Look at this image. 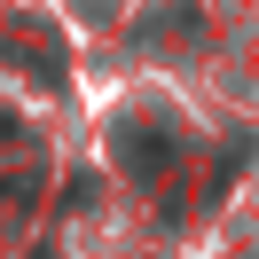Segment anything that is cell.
<instances>
[{"label": "cell", "instance_id": "obj_2", "mask_svg": "<svg viewBox=\"0 0 259 259\" xmlns=\"http://www.w3.org/2000/svg\"><path fill=\"white\" fill-rule=\"evenodd\" d=\"M39 259H48V251H39Z\"/></svg>", "mask_w": 259, "mask_h": 259}, {"label": "cell", "instance_id": "obj_1", "mask_svg": "<svg viewBox=\"0 0 259 259\" xmlns=\"http://www.w3.org/2000/svg\"><path fill=\"white\" fill-rule=\"evenodd\" d=\"M32 196H39V181H32V173H8V181H0V204H8V212H24Z\"/></svg>", "mask_w": 259, "mask_h": 259}]
</instances>
